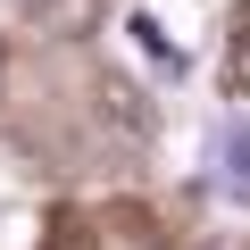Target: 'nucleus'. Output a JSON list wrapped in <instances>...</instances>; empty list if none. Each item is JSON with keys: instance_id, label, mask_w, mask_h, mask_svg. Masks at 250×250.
Listing matches in <instances>:
<instances>
[{"instance_id": "f257e3e1", "label": "nucleus", "mask_w": 250, "mask_h": 250, "mask_svg": "<svg viewBox=\"0 0 250 250\" xmlns=\"http://www.w3.org/2000/svg\"><path fill=\"white\" fill-rule=\"evenodd\" d=\"M208 167H217V192L250 208V117H233L225 134H217V150H208Z\"/></svg>"}, {"instance_id": "f03ea898", "label": "nucleus", "mask_w": 250, "mask_h": 250, "mask_svg": "<svg viewBox=\"0 0 250 250\" xmlns=\"http://www.w3.org/2000/svg\"><path fill=\"white\" fill-rule=\"evenodd\" d=\"M125 34H134V50H142V59H150L167 83H184V75H192V50H184V42H175L159 17H142V9H134V17H125Z\"/></svg>"}, {"instance_id": "7ed1b4c3", "label": "nucleus", "mask_w": 250, "mask_h": 250, "mask_svg": "<svg viewBox=\"0 0 250 250\" xmlns=\"http://www.w3.org/2000/svg\"><path fill=\"white\" fill-rule=\"evenodd\" d=\"M225 75H233V92H250V50L233 42V59H225Z\"/></svg>"}, {"instance_id": "20e7f679", "label": "nucleus", "mask_w": 250, "mask_h": 250, "mask_svg": "<svg viewBox=\"0 0 250 250\" xmlns=\"http://www.w3.org/2000/svg\"><path fill=\"white\" fill-rule=\"evenodd\" d=\"M217 250H225V242H217Z\"/></svg>"}]
</instances>
